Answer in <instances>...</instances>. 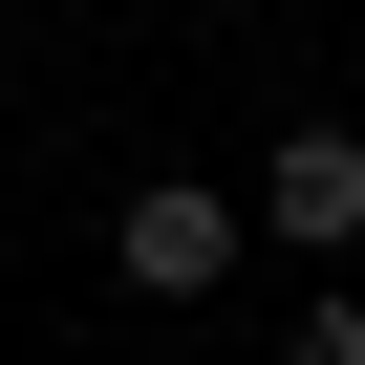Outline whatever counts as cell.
Here are the masks:
<instances>
[{"label":"cell","instance_id":"2","mask_svg":"<svg viewBox=\"0 0 365 365\" xmlns=\"http://www.w3.org/2000/svg\"><path fill=\"white\" fill-rule=\"evenodd\" d=\"M258 237H301V258H365V129H344V108H301V129L258 150Z\"/></svg>","mask_w":365,"mask_h":365},{"label":"cell","instance_id":"1","mask_svg":"<svg viewBox=\"0 0 365 365\" xmlns=\"http://www.w3.org/2000/svg\"><path fill=\"white\" fill-rule=\"evenodd\" d=\"M237 237H258V194H215V172H150V194L108 215V279H129V301H215V279H237Z\"/></svg>","mask_w":365,"mask_h":365},{"label":"cell","instance_id":"3","mask_svg":"<svg viewBox=\"0 0 365 365\" xmlns=\"http://www.w3.org/2000/svg\"><path fill=\"white\" fill-rule=\"evenodd\" d=\"M279 365H365V301H344V279H322V301H301V322H279Z\"/></svg>","mask_w":365,"mask_h":365}]
</instances>
